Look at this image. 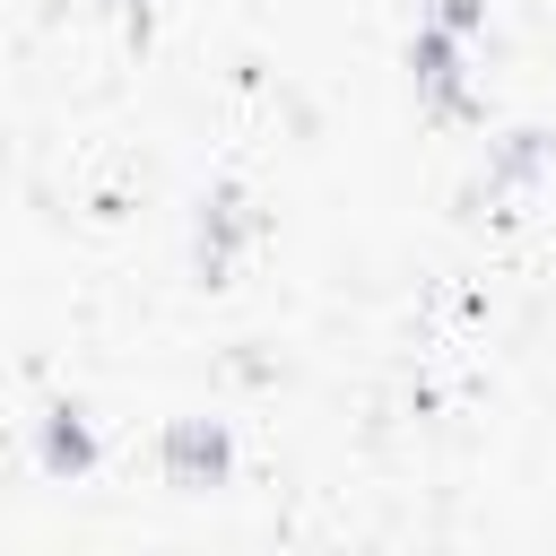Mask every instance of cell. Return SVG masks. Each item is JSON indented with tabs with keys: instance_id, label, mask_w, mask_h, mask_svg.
<instances>
[{
	"instance_id": "cell-1",
	"label": "cell",
	"mask_w": 556,
	"mask_h": 556,
	"mask_svg": "<svg viewBox=\"0 0 556 556\" xmlns=\"http://www.w3.org/2000/svg\"><path fill=\"white\" fill-rule=\"evenodd\" d=\"M156 460H165V486H226L235 434H226L217 417H174L165 443H156Z\"/></svg>"
},
{
	"instance_id": "cell-2",
	"label": "cell",
	"mask_w": 556,
	"mask_h": 556,
	"mask_svg": "<svg viewBox=\"0 0 556 556\" xmlns=\"http://www.w3.org/2000/svg\"><path fill=\"white\" fill-rule=\"evenodd\" d=\"M408 78H417V96L434 104V113H469V78H460V35L452 26H417L408 35Z\"/></svg>"
},
{
	"instance_id": "cell-3",
	"label": "cell",
	"mask_w": 556,
	"mask_h": 556,
	"mask_svg": "<svg viewBox=\"0 0 556 556\" xmlns=\"http://www.w3.org/2000/svg\"><path fill=\"white\" fill-rule=\"evenodd\" d=\"M539 174H547V139H539V130H513V139L495 148V165L478 174V208H486V217H513V200H521Z\"/></svg>"
},
{
	"instance_id": "cell-4",
	"label": "cell",
	"mask_w": 556,
	"mask_h": 556,
	"mask_svg": "<svg viewBox=\"0 0 556 556\" xmlns=\"http://www.w3.org/2000/svg\"><path fill=\"white\" fill-rule=\"evenodd\" d=\"M243 235H252L243 191H208V200H200V226H191V261H200V278H226L235 252H243Z\"/></svg>"
},
{
	"instance_id": "cell-5",
	"label": "cell",
	"mask_w": 556,
	"mask_h": 556,
	"mask_svg": "<svg viewBox=\"0 0 556 556\" xmlns=\"http://www.w3.org/2000/svg\"><path fill=\"white\" fill-rule=\"evenodd\" d=\"M43 469H52V478H87V469H96V426H87V408H52V417H43Z\"/></svg>"
},
{
	"instance_id": "cell-6",
	"label": "cell",
	"mask_w": 556,
	"mask_h": 556,
	"mask_svg": "<svg viewBox=\"0 0 556 556\" xmlns=\"http://www.w3.org/2000/svg\"><path fill=\"white\" fill-rule=\"evenodd\" d=\"M426 17L452 26V35H478V26H486V0H426Z\"/></svg>"
}]
</instances>
